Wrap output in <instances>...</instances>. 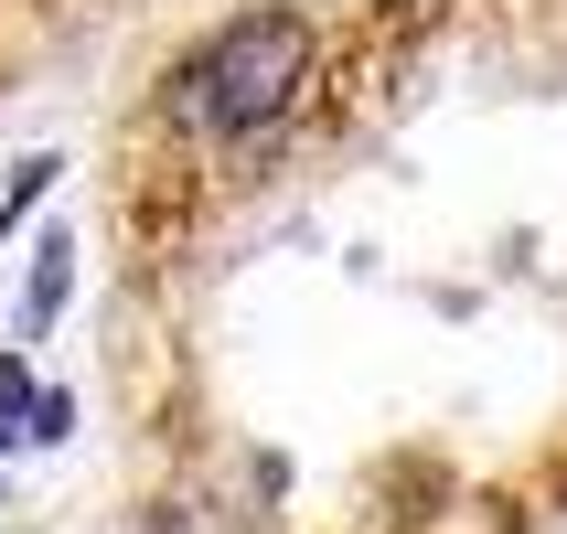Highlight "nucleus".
Instances as JSON below:
<instances>
[{
  "mask_svg": "<svg viewBox=\"0 0 567 534\" xmlns=\"http://www.w3.org/2000/svg\"><path fill=\"white\" fill-rule=\"evenodd\" d=\"M64 300H75V247L54 235V247L32 256V289H22V332H43V321H54Z\"/></svg>",
  "mask_w": 567,
  "mask_h": 534,
  "instance_id": "2",
  "label": "nucleus"
},
{
  "mask_svg": "<svg viewBox=\"0 0 567 534\" xmlns=\"http://www.w3.org/2000/svg\"><path fill=\"white\" fill-rule=\"evenodd\" d=\"M64 428H75V396H64V385H43V396L22 407V439H43V449H54Z\"/></svg>",
  "mask_w": 567,
  "mask_h": 534,
  "instance_id": "3",
  "label": "nucleus"
},
{
  "mask_svg": "<svg viewBox=\"0 0 567 534\" xmlns=\"http://www.w3.org/2000/svg\"><path fill=\"white\" fill-rule=\"evenodd\" d=\"M43 182H54V160H43V150H32V160H11V203H0V235H11V214H22Z\"/></svg>",
  "mask_w": 567,
  "mask_h": 534,
  "instance_id": "4",
  "label": "nucleus"
},
{
  "mask_svg": "<svg viewBox=\"0 0 567 534\" xmlns=\"http://www.w3.org/2000/svg\"><path fill=\"white\" fill-rule=\"evenodd\" d=\"M300 86H311V22H300V11H247V22H225L215 43L172 75V107H183L204 139H247V128H268Z\"/></svg>",
  "mask_w": 567,
  "mask_h": 534,
  "instance_id": "1",
  "label": "nucleus"
}]
</instances>
